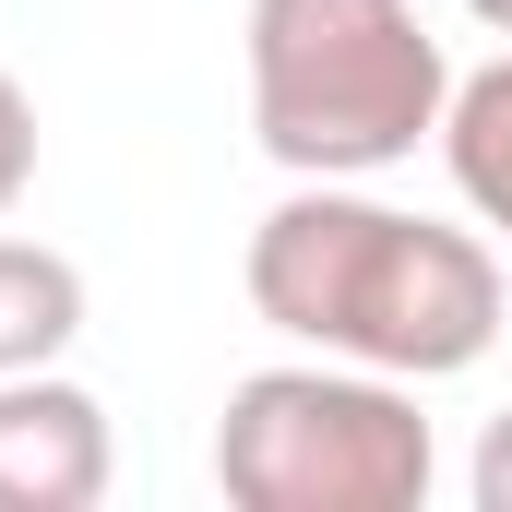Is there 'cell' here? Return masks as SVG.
<instances>
[{"label":"cell","instance_id":"obj_1","mask_svg":"<svg viewBox=\"0 0 512 512\" xmlns=\"http://www.w3.org/2000/svg\"><path fill=\"white\" fill-rule=\"evenodd\" d=\"M239 286L286 346L393 382H453L501 346V251L477 227L370 203L358 179H298L251 227Z\"/></svg>","mask_w":512,"mask_h":512},{"label":"cell","instance_id":"obj_2","mask_svg":"<svg viewBox=\"0 0 512 512\" xmlns=\"http://www.w3.org/2000/svg\"><path fill=\"white\" fill-rule=\"evenodd\" d=\"M251 131L286 179H382L441 143L453 60L417 0H251Z\"/></svg>","mask_w":512,"mask_h":512},{"label":"cell","instance_id":"obj_3","mask_svg":"<svg viewBox=\"0 0 512 512\" xmlns=\"http://www.w3.org/2000/svg\"><path fill=\"white\" fill-rule=\"evenodd\" d=\"M441 477V441L417 382L358 358H286L251 370L215 417V489L239 512H417Z\"/></svg>","mask_w":512,"mask_h":512},{"label":"cell","instance_id":"obj_4","mask_svg":"<svg viewBox=\"0 0 512 512\" xmlns=\"http://www.w3.org/2000/svg\"><path fill=\"white\" fill-rule=\"evenodd\" d=\"M108 405L60 370H12L0 382V512H96L108 501Z\"/></svg>","mask_w":512,"mask_h":512},{"label":"cell","instance_id":"obj_5","mask_svg":"<svg viewBox=\"0 0 512 512\" xmlns=\"http://www.w3.org/2000/svg\"><path fill=\"white\" fill-rule=\"evenodd\" d=\"M72 334H84V262L48 251V239H0V382L60 370Z\"/></svg>","mask_w":512,"mask_h":512},{"label":"cell","instance_id":"obj_6","mask_svg":"<svg viewBox=\"0 0 512 512\" xmlns=\"http://www.w3.org/2000/svg\"><path fill=\"white\" fill-rule=\"evenodd\" d=\"M441 167H453L465 215H477L489 239H512V60H489V72L453 84V108H441Z\"/></svg>","mask_w":512,"mask_h":512},{"label":"cell","instance_id":"obj_7","mask_svg":"<svg viewBox=\"0 0 512 512\" xmlns=\"http://www.w3.org/2000/svg\"><path fill=\"white\" fill-rule=\"evenodd\" d=\"M24 191H36V96L0 72V215H12Z\"/></svg>","mask_w":512,"mask_h":512},{"label":"cell","instance_id":"obj_8","mask_svg":"<svg viewBox=\"0 0 512 512\" xmlns=\"http://www.w3.org/2000/svg\"><path fill=\"white\" fill-rule=\"evenodd\" d=\"M465 489H477V512H512V405L477 429V465H465Z\"/></svg>","mask_w":512,"mask_h":512},{"label":"cell","instance_id":"obj_9","mask_svg":"<svg viewBox=\"0 0 512 512\" xmlns=\"http://www.w3.org/2000/svg\"><path fill=\"white\" fill-rule=\"evenodd\" d=\"M465 12H477V24H489V36H512V0H465Z\"/></svg>","mask_w":512,"mask_h":512}]
</instances>
